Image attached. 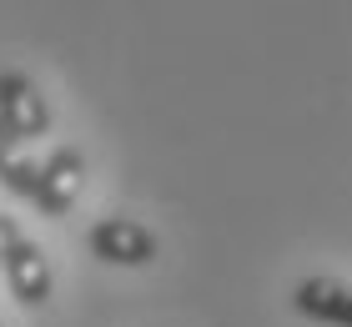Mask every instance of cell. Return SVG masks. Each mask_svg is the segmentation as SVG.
Returning <instances> with one entry per match:
<instances>
[{"mask_svg": "<svg viewBox=\"0 0 352 327\" xmlns=\"http://www.w3.org/2000/svg\"><path fill=\"white\" fill-rule=\"evenodd\" d=\"M15 242H21V226H15V217H6V211H0V257H6Z\"/></svg>", "mask_w": 352, "mask_h": 327, "instance_id": "52a82bcc", "label": "cell"}, {"mask_svg": "<svg viewBox=\"0 0 352 327\" xmlns=\"http://www.w3.org/2000/svg\"><path fill=\"white\" fill-rule=\"evenodd\" d=\"M292 307L307 322L322 327H352V287L338 277H302L292 287Z\"/></svg>", "mask_w": 352, "mask_h": 327, "instance_id": "5b68a950", "label": "cell"}, {"mask_svg": "<svg viewBox=\"0 0 352 327\" xmlns=\"http://www.w3.org/2000/svg\"><path fill=\"white\" fill-rule=\"evenodd\" d=\"M0 187L15 191L21 202H36V187H41V167L21 151V141L6 136V126H0Z\"/></svg>", "mask_w": 352, "mask_h": 327, "instance_id": "8992f818", "label": "cell"}, {"mask_svg": "<svg viewBox=\"0 0 352 327\" xmlns=\"http://www.w3.org/2000/svg\"><path fill=\"white\" fill-rule=\"evenodd\" d=\"M86 252L106 267H151L156 262V232L136 217H101L86 232Z\"/></svg>", "mask_w": 352, "mask_h": 327, "instance_id": "6da1fadb", "label": "cell"}, {"mask_svg": "<svg viewBox=\"0 0 352 327\" xmlns=\"http://www.w3.org/2000/svg\"><path fill=\"white\" fill-rule=\"evenodd\" d=\"M0 272H6V287H10V297L21 302V307H30V313H36V307L51 302L56 272H51V257H45L41 242L21 237L6 257H0Z\"/></svg>", "mask_w": 352, "mask_h": 327, "instance_id": "3957f363", "label": "cell"}, {"mask_svg": "<svg viewBox=\"0 0 352 327\" xmlns=\"http://www.w3.org/2000/svg\"><path fill=\"white\" fill-rule=\"evenodd\" d=\"M0 126L10 141H36L51 131V101L25 71H0Z\"/></svg>", "mask_w": 352, "mask_h": 327, "instance_id": "7a4b0ae2", "label": "cell"}, {"mask_svg": "<svg viewBox=\"0 0 352 327\" xmlns=\"http://www.w3.org/2000/svg\"><path fill=\"white\" fill-rule=\"evenodd\" d=\"M81 187H86V156L76 146H56L41 161V187L30 207H41V217H66L76 207V196H81Z\"/></svg>", "mask_w": 352, "mask_h": 327, "instance_id": "277c9868", "label": "cell"}]
</instances>
